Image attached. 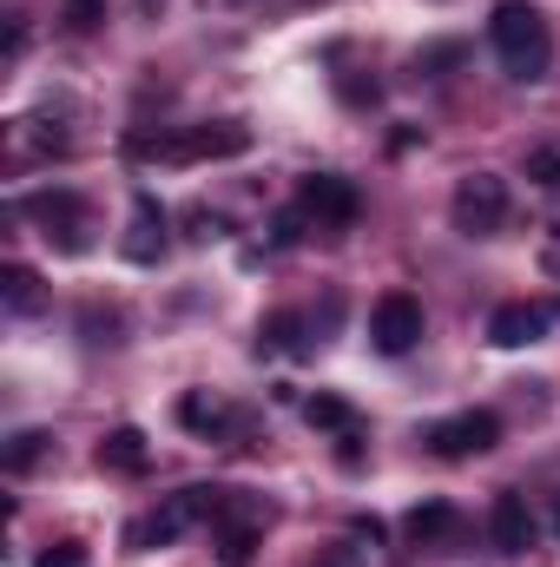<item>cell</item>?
Here are the masks:
<instances>
[{
    "mask_svg": "<svg viewBox=\"0 0 560 567\" xmlns=\"http://www.w3.org/2000/svg\"><path fill=\"white\" fill-rule=\"evenodd\" d=\"M488 40H495L508 80H548V66H554V33H548L541 7H528V0H501L495 20H488Z\"/></svg>",
    "mask_w": 560,
    "mask_h": 567,
    "instance_id": "7a4b0ae2",
    "label": "cell"
},
{
    "mask_svg": "<svg viewBox=\"0 0 560 567\" xmlns=\"http://www.w3.org/2000/svg\"><path fill=\"white\" fill-rule=\"evenodd\" d=\"M33 225H40V238L46 245H60V251H86L93 238H86V205L73 198V192H40V198H27L20 205Z\"/></svg>",
    "mask_w": 560,
    "mask_h": 567,
    "instance_id": "8992f818",
    "label": "cell"
},
{
    "mask_svg": "<svg viewBox=\"0 0 560 567\" xmlns=\"http://www.w3.org/2000/svg\"><path fill=\"white\" fill-rule=\"evenodd\" d=\"M251 152V133L245 126H133L126 133V158H145V165H205V158H238Z\"/></svg>",
    "mask_w": 560,
    "mask_h": 567,
    "instance_id": "6da1fadb",
    "label": "cell"
},
{
    "mask_svg": "<svg viewBox=\"0 0 560 567\" xmlns=\"http://www.w3.org/2000/svg\"><path fill=\"white\" fill-rule=\"evenodd\" d=\"M20 53H27V20L13 13V27H7V60H20Z\"/></svg>",
    "mask_w": 560,
    "mask_h": 567,
    "instance_id": "7402d4cb",
    "label": "cell"
},
{
    "mask_svg": "<svg viewBox=\"0 0 560 567\" xmlns=\"http://www.w3.org/2000/svg\"><path fill=\"white\" fill-rule=\"evenodd\" d=\"M303 416H310V429H323V435H363V416H356L336 390H317V396L303 403Z\"/></svg>",
    "mask_w": 560,
    "mask_h": 567,
    "instance_id": "4fadbf2b",
    "label": "cell"
},
{
    "mask_svg": "<svg viewBox=\"0 0 560 567\" xmlns=\"http://www.w3.org/2000/svg\"><path fill=\"white\" fill-rule=\"evenodd\" d=\"M488 535H495V548H501V555H528V548H535V515H528V495L501 488V495H495V508H488Z\"/></svg>",
    "mask_w": 560,
    "mask_h": 567,
    "instance_id": "30bf717a",
    "label": "cell"
},
{
    "mask_svg": "<svg viewBox=\"0 0 560 567\" xmlns=\"http://www.w3.org/2000/svg\"><path fill=\"white\" fill-rule=\"evenodd\" d=\"M548 323H554L548 303H501V310L488 317V343H495V350H528V343L548 337Z\"/></svg>",
    "mask_w": 560,
    "mask_h": 567,
    "instance_id": "9c48e42d",
    "label": "cell"
},
{
    "mask_svg": "<svg viewBox=\"0 0 560 567\" xmlns=\"http://www.w3.org/2000/svg\"><path fill=\"white\" fill-rule=\"evenodd\" d=\"M133 265H158V251H165V212H158V198H133V225H126V245H120Z\"/></svg>",
    "mask_w": 560,
    "mask_h": 567,
    "instance_id": "8fae6325",
    "label": "cell"
},
{
    "mask_svg": "<svg viewBox=\"0 0 560 567\" xmlns=\"http://www.w3.org/2000/svg\"><path fill=\"white\" fill-rule=\"evenodd\" d=\"M528 172H535L541 185H554V192H560V152H535V158H528Z\"/></svg>",
    "mask_w": 560,
    "mask_h": 567,
    "instance_id": "44dd1931",
    "label": "cell"
},
{
    "mask_svg": "<svg viewBox=\"0 0 560 567\" xmlns=\"http://www.w3.org/2000/svg\"><path fill=\"white\" fill-rule=\"evenodd\" d=\"M370 343L383 350V357H409L422 343V303L409 290H390V297H376V310H370Z\"/></svg>",
    "mask_w": 560,
    "mask_h": 567,
    "instance_id": "52a82bcc",
    "label": "cell"
},
{
    "mask_svg": "<svg viewBox=\"0 0 560 567\" xmlns=\"http://www.w3.org/2000/svg\"><path fill=\"white\" fill-rule=\"evenodd\" d=\"M100 468H106V475H145V468H152V449H145L139 429H113V435L100 442Z\"/></svg>",
    "mask_w": 560,
    "mask_h": 567,
    "instance_id": "7c38bea8",
    "label": "cell"
},
{
    "mask_svg": "<svg viewBox=\"0 0 560 567\" xmlns=\"http://www.w3.org/2000/svg\"><path fill=\"white\" fill-rule=\"evenodd\" d=\"M448 218H455L462 238H488V231H501V218H508V185H501L495 172H468V178H455Z\"/></svg>",
    "mask_w": 560,
    "mask_h": 567,
    "instance_id": "277c9868",
    "label": "cell"
},
{
    "mask_svg": "<svg viewBox=\"0 0 560 567\" xmlns=\"http://www.w3.org/2000/svg\"><path fill=\"white\" fill-rule=\"evenodd\" d=\"M40 455H46V435H40V429H20V435L7 442V455H0V462H7V475H27Z\"/></svg>",
    "mask_w": 560,
    "mask_h": 567,
    "instance_id": "e0dca14e",
    "label": "cell"
},
{
    "mask_svg": "<svg viewBox=\"0 0 560 567\" xmlns=\"http://www.w3.org/2000/svg\"><path fill=\"white\" fill-rule=\"evenodd\" d=\"M403 535H409L416 548L448 542V535H455V508H448V502H416V508H409V522H403Z\"/></svg>",
    "mask_w": 560,
    "mask_h": 567,
    "instance_id": "5bb4252c",
    "label": "cell"
},
{
    "mask_svg": "<svg viewBox=\"0 0 560 567\" xmlns=\"http://www.w3.org/2000/svg\"><path fill=\"white\" fill-rule=\"evenodd\" d=\"M422 442H428L442 462H468V455H488V449L501 442V416H495V410H462V416L428 423Z\"/></svg>",
    "mask_w": 560,
    "mask_h": 567,
    "instance_id": "5b68a950",
    "label": "cell"
},
{
    "mask_svg": "<svg viewBox=\"0 0 560 567\" xmlns=\"http://www.w3.org/2000/svg\"><path fill=\"white\" fill-rule=\"evenodd\" d=\"M60 20H66V33H93V27L106 20V0H66Z\"/></svg>",
    "mask_w": 560,
    "mask_h": 567,
    "instance_id": "d6986e66",
    "label": "cell"
},
{
    "mask_svg": "<svg viewBox=\"0 0 560 567\" xmlns=\"http://www.w3.org/2000/svg\"><path fill=\"white\" fill-rule=\"evenodd\" d=\"M297 212L317 218V225H356L363 198H356L350 178H336V172H310V178L297 185Z\"/></svg>",
    "mask_w": 560,
    "mask_h": 567,
    "instance_id": "ba28073f",
    "label": "cell"
},
{
    "mask_svg": "<svg viewBox=\"0 0 560 567\" xmlns=\"http://www.w3.org/2000/svg\"><path fill=\"white\" fill-rule=\"evenodd\" d=\"M554 535H560V495H554Z\"/></svg>",
    "mask_w": 560,
    "mask_h": 567,
    "instance_id": "603a6c76",
    "label": "cell"
},
{
    "mask_svg": "<svg viewBox=\"0 0 560 567\" xmlns=\"http://www.w3.org/2000/svg\"><path fill=\"white\" fill-rule=\"evenodd\" d=\"M225 502H231V488H178V495H165L145 522L126 528V548H165V542H178L185 528L218 522V515H225Z\"/></svg>",
    "mask_w": 560,
    "mask_h": 567,
    "instance_id": "3957f363",
    "label": "cell"
},
{
    "mask_svg": "<svg viewBox=\"0 0 560 567\" xmlns=\"http://www.w3.org/2000/svg\"><path fill=\"white\" fill-rule=\"evenodd\" d=\"M178 423L198 429V435H225V429H231V403L198 390V396H185V403H178Z\"/></svg>",
    "mask_w": 560,
    "mask_h": 567,
    "instance_id": "9a60e30c",
    "label": "cell"
},
{
    "mask_svg": "<svg viewBox=\"0 0 560 567\" xmlns=\"http://www.w3.org/2000/svg\"><path fill=\"white\" fill-rule=\"evenodd\" d=\"M7 310H13V317H33V310H40V278H33L27 265H7Z\"/></svg>",
    "mask_w": 560,
    "mask_h": 567,
    "instance_id": "2e32d148",
    "label": "cell"
},
{
    "mask_svg": "<svg viewBox=\"0 0 560 567\" xmlns=\"http://www.w3.org/2000/svg\"><path fill=\"white\" fill-rule=\"evenodd\" d=\"M86 561V548L80 542H46L40 555H33V567H80Z\"/></svg>",
    "mask_w": 560,
    "mask_h": 567,
    "instance_id": "ffe728a7",
    "label": "cell"
},
{
    "mask_svg": "<svg viewBox=\"0 0 560 567\" xmlns=\"http://www.w3.org/2000/svg\"><path fill=\"white\" fill-rule=\"evenodd\" d=\"M297 330H303V317H297V310H278V317L258 330V350H303Z\"/></svg>",
    "mask_w": 560,
    "mask_h": 567,
    "instance_id": "ac0fdd59",
    "label": "cell"
}]
</instances>
